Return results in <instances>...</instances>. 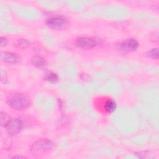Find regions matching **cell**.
Segmentation results:
<instances>
[{
    "label": "cell",
    "mask_w": 159,
    "mask_h": 159,
    "mask_svg": "<svg viewBox=\"0 0 159 159\" xmlns=\"http://www.w3.org/2000/svg\"><path fill=\"white\" fill-rule=\"evenodd\" d=\"M6 102L12 108L16 110H22L29 106L30 99L25 94L22 93H14L8 96Z\"/></svg>",
    "instance_id": "obj_1"
},
{
    "label": "cell",
    "mask_w": 159,
    "mask_h": 159,
    "mask_svg": "<svg viewBox=\"0 0 159 159\" xmlns=\"http://www.w3.org/2000/svg\"><path fill=\"white\" fill-rule=\"evenodd\" d=\"M54 143L48 139H41L35 142L31 147L30 151L35 154H41L52 149Z\"/></svg>",
    "instance_id": "obj_2"
},
{
    "label": "cell",
    "mask_w": 159,
    "mask_h": 159,
    "mask_svg": "<svg viewBox=\"0 0 159 159\" xmlns=\"http://www.w3.org/2000/svg\"><path fill=\"white\" fill-rule=\"evenodd\" d=\"M101 40L94 37H81L76 39V44L77 47L83 49H90L97 46Z\"/></svg>",
    "instance_id": "obj_3"
},
{
    "label": "cell",
    "mask_w": 159,
    "mask_h": 159,
    "mask_svg": "<svg viewBox=\"0 0 159 159\" xmlns=\"http://www.w3.org/2000/svg\"><path fill=\"white\" fill-rule=\"evenodd\" d=\"M46 24L53 29L61 30L66 28L68 25V22L63 17L55 16L47 19L46 20Z\"/></svg>",
    "instance_id": "obj_4"
},
{
    "label": "cell",
    "mask_w": 159,
    "mask_h": 159,
    "mask_svg": "<svg viewBox=\"0 0 159 159\" xmlns=\"http://www.w3.org/2000/svg\"><path fill=\"white\" fill-rule=\"evenodd\" d=\"M23 127V122L19 119H11L9 122L6 125L7 132L11 135H14L19 134Z\"/></svg>",
    "instance_id": "obj_5"
},
{
    "label": "cell",
    "mask_w": 159,
    "mask_h": 159,
    "mask_svg": "<svg viewBox=\"0 0 159 159\" xmlns=\"http://www.w3.org/2000/svg\"><path fill=\"white\" fill-rule=\"evenodd\" d=\"M0 58L3 61L11 64L17 63L21 60V57L19 54L8 52H1Z\"/></svg>",
    "instance_id": "obj_6"
},
{
    "label": "cell",
    "mask_w": 159,
    "mask_h": 159,
    "mask_svg": "<svg viewBox=\"0 0 159 159\" xmlns=\"http://www.w3.org/2000/svg\"><path fill=\"white\" fill-rule=\"evenodd\" d=\"M119 47L125 51H134L138 48L139 43L134 39H127L123 40L120 43Z\"/></svg>",
    "instance_id": "obj_7"
},
{
    "label": "cell",
    "mask_w": 159,
    "mask_h": 159,
    "mask_svg": "<svg viewBox=\"0 0 159 159\" xmlns=\"http://www.w3.org/2000/svg\"><path fill=\"white\" fill-rule=\"evenodd\" d=\"M30 61L32 64L37 68H42L46 65V61L45 59L39 55H35L33 56L31 59Z\"/></svg>",
    "instance_id": "obj_8"
},
{
    "label": "cell",
    "mask_w": 159,
    "mask_h": 159,
    "mask_svg": "<svg viewBox=\"0 0 159 159\" xmlns=\"http://www.w3.org/2000/svg\"><path fill=\"white\" fill-rule=\"evenodd\" d=\"M117 108V104L113 99L107 100L104 105V109L107 113H112Z\"/></svg>",
    "instance_id": "obj_9"
},
{
    "label": "cell",
    "mask_w": 159,
    "mask_h": 159,
    "mask_svg": "<svg viewBox=\"0 0 159 159\" xmlns=\"http://www.w3.org/2000/svg\"><path fill=\"white\" fill-rule=\"evenodd\" d=\"M43 78L51 83H56L59 80V77L57 74L50 70H47L45 71L43 73Z\"/></svg>",
    "instance_id": "obj_10"
},
{
    "label": "cell",
    "mask_w": 159,
    "mask_h": 159,
    "mask_svg": "<svg viewBox=\"0 0 159 159\" xmlns=\"http://www.w3.org/2000/svg\"><path fill=\"white\" fill-rule=\"evenodd\" d=\"M14 45L17 48L23 49L29 45V42L24 39H19L14 42Z\"/></svg>",
    "instance_id": "obj_11"
},
{
    "label": "cell",
    "mask_w": 159,
    "mask_h": 159,
    "mask_svg": "<svg viewBox=\"0 0 159 159\" xmlns=\"http://www.w3.org/2000/svg\"><path fill=\"white\" fill-rule=\"evenodd\" d=\"M11 117L9 116L8 114L6 112H1L0 114V124L2 127H6L7 124L11 120Z\"/></svg>",
    "instance_id": "obj_12"
},
{
    "label": "cell",
    "mask_w": 159,
    "mask_h": 159,
    "mask_svg": "<svg viewBox=\"0 0 159 159\" xmlns=\"http://www.w3.org/2000/svg\"><path fill=\"white\" fill-rule=\"evenodd\" d=\"M146 55L148 58L157 60L158 58V49L152 48L150 50H148L146 53Z\"/></svg>",
    "instance_id": "obj_13"
},
{
    "label": "cell",
    "mask_w": 159,
    "mask_h": 159,
    "mask_svg": "<svg viewBox=\"0 0 159 159\" xmlns=\"http://www.w3.org/2000/svg\"><path fill=\"white\" fill-rule=\"evenodd\" d=\"M1 83L4 84H6L7 82V75L5 73V71H3L2 70L1 71Z\"/></svg>",
    "instance_id": "obj_14"
},
{
    "label": "cell",
    "mask_w": 159,
    "mask_h": 159,
    "mask_svg": "<svg viewBox=\"0 0 159 159\" xmlns=\"http://www.w3.org/2000/svg\"><path fill=\"white\" fill-rule=\"evenodd\" d=\"M8 42V40L5 37H1V46L4 47L7 45Z\"/></svg>",
    "instance_id": "obj_15"
},
{
    "label": "cell",
    "mask_w": 159,
    "mask_h": 159,
    "mask_svg": "<svg viewBox=\"0 0 159 159\" xmlns=\"http://www.w3.org/2000/svg\"><path fill=\"white\" fill-rule=\"evenodd\" d=\"M12 158H24L25 157H22V156H14Z\"/></svg>",
    "instance_id": "obj_16"
}]
</instances>
